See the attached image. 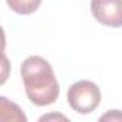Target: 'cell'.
Instances as JSON below:
<instances>
[{"instance_id":"obj_1","label":"cell","mask_w":122,"mask_h":122,"mask_svg":"<svg viewBox=\"0 0 122 122\" xmlns=\"http://www.w3.org/2000/svg\"><path fill=\"white\" fill-rule=\"evenodd\" d=\"M25 91L32 103L47 106L59 96V83L50 63L40 56L27 57L20 66Z\"/></svg>"},{"instance_id":"obj_2","label":"cell","mask_w":122,"mask_h":122,"mask_svg":"<svg viewBox=\"0 0 122 122\" xmlns=\"http://www.w3.org/2000/svg\"><path fill=\"white\" fill-rule=\"evenodd\" d=\"M68 103L78 113H91L101 103V89L91 81L75 82L68 91Z\"/></svg>"},{"instance_id":"obj_3","label":"cell","mask_w":122,"mask_h":122,"mask_svg":"<svg viewBox=\"0 0 122 122\" xmlns=\"http://www.w3.org/2000/svg\"><path fill=\"white\" fill-rule=\"evenodd\" d=\"M91 12L93 17L105 26H122V0H92Z\"/></svg>"},{"instance_id":"obj_4","label":"cell","mask_w":122,"mask_h":122,"mask_svg":"<svg viewBox=\"0 0 122 122\" xmlns=\"http://www.w3.org/2000/svg\"><path fill=\"white\" fill-rule=\"evenodd\" d=\"M10 9L19 15H30L36 12L42 3V0H6Z\"/></svg>"},{"instance_id":"obj_5","label":"cell","mask_w":122,"mask_h":122,"mask_svg":"<svg viewBox=\"0 0 122 122\" xmlns=\"http://www.w3.org/2000/svg\"><path fill=\"white\" fill-rule=\"evenodd\" d=\"M112 119H115V121H122V112H121V111H111L109 113L101 116V121H112Z\"/></svg>"}]
</instances>
